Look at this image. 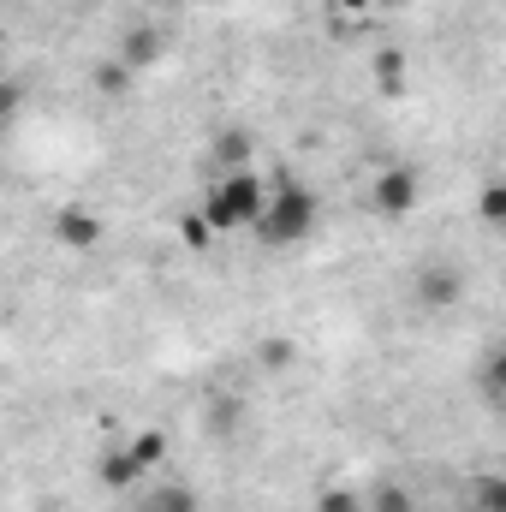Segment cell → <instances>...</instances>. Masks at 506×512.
Here are the masks:
<instances>
[{
  "instance_id": "obj_1",
  "label": "cell",
  "mask_w": 506,
  "mask_h": 512,
  "mask_svg": "<svg viewBox=\"0 0 506 512\" xmlns=\"http://www.w3.org/2000/svg\"><path fill=\"white\" fill-rule=\"evenodd\" d=\"M316 221H322V203H316V191H304V185H274L268 197H262V215H256V239L262 245H304L310 233H316Z\"/></svg>"
},
{
  "instance_id": "obj_2",
  "label": "cell",
  "mask_w": 506,
  "mask_h": 512,
  "mask_svg": "<svg viewBox=\"0 0 506 512\" xmlns=\"http://www.w3.org/2000/svg\"><path fill=\"white\" fill-rule=\"evenodd\" d=\"M262 179H256L251 167L245 173H215V185H209V197H203V221L215 227V233H239V227H251L256 215H262Z\"/></svg>"
},
{
  "instance_id": "obj_3",
  "label": "cell",
  "mask_w": 506,
  "mask_h": 512,
  "mask_svg": "<svg viewBox=\"0 0 506 512\" xmlns=\"http://www.w3.org/2000/svg\"><path fill=\"white\" fill-rule=\"evenodd\" d=\"M417 197H423L417 167H387L376 179V191H370V209H376L381 221H405V215L417 209Z\"/></svg>"
},
{
  "instance_id": "obj_4",
  "label": "cell",
  "mask_w": 506,
  "mask_h": 512,
  "mask_svg": "<svg viewBox=\"0 0 506 512\" xmlns=\"http://www.w3.org/2000/svg\"><path fill=\"white\" fill-rule=\"evenodd\" d=\"M54 239H60L66 251H96V245H102V215L84 209V203H66V209L54 215Z\"/></svg>"
},
{
  "instance_id": "obj_5",
  "label": "cell",
  "mask_w": 506,
  "mask_h": 512,
  "mask_svg": "<svg viewBox=\"0 0 506 512\" xmlns=\"http://www.w3.org/2000/svg\"><path fill=\"white\" fill-rule=\"evenodd\" d=\"M161 54H167V36H161V30H149V24H143V30H131L126 42H120V66H126L131 78H137L143 66H155Z\"/></svg>"
},
{
  "instance_id": "obj_6",
  "label": "cell",
  "mask_w": 506,
  "mask_h": 512,
  "mask_svg": "<svg viewBox=\"0 0 506 512\" xmlns=\"http://www.w3.org/2000/svg\"><path fill=\"white\" fill-rule=\"evenodd\" d=\"M96 477H102V489H114V495H126V489H137V477H143V465L131 459V447H108V453H102V465H96Z\"/></svg>"
},
{
  "instance_id": "obj_7",
  "label": "cell",
  "mask_w": 506,
  "mask_h": 512,
  "mask_svg": "<svg viewBox=\"0 0 506 512\" xmlns=\"http://www.w3.org/2000/svg\"><path fill=\"white\" fill-rule=\"evenodd\" d=\"M417 304H423V310L459 304V268H429V274L417 280Z\"/></svg>"
},
{
  "instance_id": "obj_8",
  "label": "cell",
  "mask_w": 506,
  "mask_h": 512,
  "mask_svg": "<svg viewBox=\"0 0 506 512\" xmlns=\"http://www.w3.org/2000/svg\"><path fill=\"white\" fill-rule=\"evenodd\" d=\"M209 161H215V173H245L251 167V137L245 131H221L215 149H209Z\"/></svg>"
},
{
  "instance_id": "obj_9",
  "label": "cell",
  "mask_w": 506,
  "mask_h": 512,
  "mask_svg": "<svg viewBox=\"0 0 506 512\" xmlns=\"http://www.w3.org/2000/svg\"><path fill=\"white\" fill-rule=\"evenodd\" d=\"M358 507L364 512H417V501H411V489H399V483H376Z\"/></svg>"
},
{
  "instance_id": "obj_10",
  "label": "cell",
  "mask_w": 506,
  "mask_h": 512,
  "mask_svg": "<svg viewBox=\"0 0 506 512\" xmlns=\"http://www.w3.org/2000/svg\"><path fill=\"white\" fill-rule=\"evenodd\" d=\"M376 78H381L387 96H405V54L399 48H381L376 54Z\"/></svg>"
},
{
  "instance_id": "obj_11",
  "label": "cell",
  "mask_w": 506,
  "mask_h": 512,
  "mask_svg": "<svg viewBox=\"0 0 506 512\" xmlns=\"http://www.w3.org/2000/svg\"><path fill=\"white\" fill-rule=\"evenodd\" d=\"M143 512H203V507H197V495H191L185 483H167V489H155V495H149V507H143Z\"/></svg>"
},
{
  "instance_id": "obj_12",
  "label": "cell",
  "mask_w": 506,
  "mask_h": 512,
  "mask_svg": "<svg viewBox=\"0 0 506 512\" xmlns=\"http://www.w3.org/2000/svg\"><path fill=\"white\" fill-rule=\"evenodd\" d=\"M126 447H131V459H137V465H143V471H149V465H161V459H167V435H161V429H143V435H131Z\"/></svg>"
},
{
  "instance_id": "obj_13",
  "label": "cell",
  "mask_w": 506,
  "mask_h": 512,
  "mask_svg": "<svg viewBox=\"0 0 506 512\" xmlns=\"http://www.w3.org/2000/svg\"><path fill=\"white\" fill-rule=\"evenodd\" d=\"M471 495H477V507H483V512H506V483L495 477V471H489V477H477V483H471Z\"/></svg>"
},
{
  "instance_id": "obj_14",
  "label": "cell",
  "mask_w": 506,
  "mask_h": 512,
  "mask_svg": "<svg viewBox=\"0 0 506 512\" xmlns=\"http://www.w3.org/2000/svg\"><path fill=\"white\" fill-rule=\"evenodd\" d=\"M96 90H102V96H126V90H131V72L120 66V60H108V66L96 72Z\"/></svg>"
},
{
  "instance_id": "obj_15",
  "label": "cell",
  "mask_w": 506,
  "mask_h": 512,
  "mask_svg": "<svg viewBox=\"0 0 506 512\" xmlns=\"http://www.w3.org/2000/svg\"><path fill=\"white\" fill-rule=\"evenodd\" d=\"M18 108H24V84H12V78H0V131L18 120Z\"/></svg>"
},
{
  "instance_id": "obj_16",
  "label": "cell",
  "mask_w": 506,
  "mask_h": 512,
  "mask_svg": "<svg viewBox=\"0 0 506 512\" xmlns=\"http://www.w3.org/2000/svg\"><path fill=\"white\" fill-rule=\"evenodd\" d=\"M477 215H483L489 227H501V215H506V191H501V185H483V197H477Z\"/></svg>"
},
{
  "instance_id": "obj_17",
  "label": "cell",
  "mask_w": 506,
  "mask_h": 512,
  "mask_svg": "<svg viewBox=\"0 0 506 512\" xmlns=\"http://www.w3.org/2000/svg\"><path fill=\"white\" fill-rule=\"evenodd\" d=\"M292 358H298V346H292V340H268V346H262V364H268V370H286Z\"/></svg>"
},
{
  "instance_id": "obj_18",
  "label": "cell",
  "mask_w": 506,
  "mask_h": 512,
  "mask_svg": "<svg viewBox=\"0 0 506 512\" xmlns=\"http://www.w3.org/2000/svg\"><path fill=\"white\" fill-rule=\"evenodd\" d=\"M352 507H358L352 489H322V495H316V512H352Z\"/></svg>"
},
{
  "instance_id": "obj_19",
  "label": "cell",
  "mask_w": 506,
  "mask_h": 512,
  "mask_svg": "<svg viewBox=\"0 0 506 512\" xmlns=\"http://www.w3.org/2000/svg\"><path fill=\"white\" fill-rule=\"evenodd\" d=\"M209 233H215V227H209L203 215H185V245H209Z\"/></svg>"
},
{
  "instance_id": "obj_20",
  "label": "cell",
  "mask_w": 506,
  "mask_h": 512,
  "mask_svg": "<svg viewBox=\"0 0 506 512\" xmlns=\"http://www.w3.org/2000/svg\"><path fill=\"white\" fill-rule=\"evenodd\" d=\"M340 6H346V12H370L376 0H340Z\"/></svg>"
},
{
  "instance_id": "obj_21",
  "label": "cell",
  "mask_w": 506,
  "mask_h": 512,
  "mask_svg": "<svg viewBox=\"0 0 506 512\" xmlns=\"http://www.w3.org/2000/svg\"><path fill=\"white\" fill-rule=\"evenodd\" d=\"M352 512H364V507H352Z\"/></svg>"
}]
</instances>
